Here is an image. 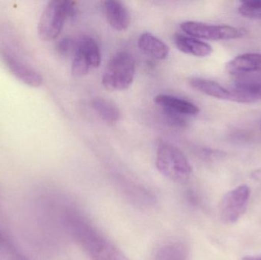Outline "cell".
I'll list each match as a JSON object with an SVG mask.
<instances>
[{
    "label": "cell",
    "instance_id": "obj_8",
    "mask_svg": "<svg viewBox=\"0 0 261 260\" xmlns=\"http://www.w3.org/2000/svg\"><path fill=\"white\" fill-rule=\"evenodd\" d=\"M229 89L232 92L234 102H257L261 99V74L249 73L236 76L234 85Z\"/></svg>",
    "mask_w": 261,
    "mask_h": 260
},
{
    "label": "cell",
    "instance_id": "obj_1",
    "mask_svg": "<svg viewBox=\"0 0 261 260\" xmlns=\"http://www.w3.org/2000/svg\"><path fill=\"white\" fill-rule=\"evenodd\" d=\"M66 228L91 260H129L85 215L76 209L64 215Z\"/></svg>",
    "mask_w": 261,
    "mask_h": 260
},
{
    "label": "cell",
    "instance_id": "obj_13",
    "mask_svg": "<svg viewBox=\"0 0 261 260\" xmlns=\"http://www.w3.org/2000/svg\"><path fill=\"white\" fill-rule=\"evenodd\" d=\"M174 42L177 48L187 54L204 57L210 56L213 53V47L210 44L189 35L176 34L174 35Z\"/></svg>",
    "mask_w": 261,
    "mask_h": 260
},
{
    "label": "cell",
    "instance_id": "obj_14",
    "mask_svg": "<svg viewBox=\"0 0 261 260\" xmlns=\"http://www.w3.org/2000/svg\"><path fill=\"white\" fill-rule=\"evenodd\" d=\"M138 47L153 59H166L169 54V47L162 40L149 32L141 35L138 41Z\"/></svg>",
    "mask_w": 261,
    "mask_h": 260
},
{
    "label": "cell",
    "instance_id": "obj_2",
    "mask_svg": "<svg viewBox=\"0 0 261 260\" xmlns=\"http://www.w3.org/2000/svg\"><path fill=\"white\" fill-rule=\"evenodd\" d=\"M156 166L160 174L177 183H186L193 171L185 154L177 147L166 141L158 145Z\"/></svg>",
    "mask_w": 261,
    "mask_h": 260
},
{
    "label": "cell",
    "instance_id": "obj_19",
    "mask_svg": "<svg viewBox=\"0 0 261 260\" xmlns=\"http://www.w3.org/2000/svg\"><path fill=\"white\" fill-rule=\"evenodd\" d=\"M239 11L241 15L247 18L261 19V0L242 2Z\"/></svg>",
    "mask_w": 261,
    "mask_h": 260
},
{
    "label": "cell",
    "instance_id": "obj_16",
    "mask_svg": "<svg viewBox=\"0 0 261 260\" xmlns=\"http://www.w3.org/2000/svg\"><path fill=\"white\" fill-rule=\"evenodd\" d=\"M152 260H190V250L185 243H170L158 249Z\"/></svg>",
    "mask_w": 261,
    "mask_h": 260
},
{
    "label": "cell",
    "instance_id": "obj_20",
    "mask_svg": "<svg viewBox=\"0 0 261 260\" xmlns=\"http://www.w3.org/2000/svg\"><path fill=\"white\" fill-rule=\"evenodd\" d=\"M76 43L73 41L72 38L69 37H65L58 41L57 44V49L61 54L69 55L70 53L74 52Z\"/></svg>",
    "mask_w": 261,
    "mask_h": 260
},
{
    "label": "cell",
    "instance_id": "obj_15",
    "mask_svg": "<svg viewBox=\"0 0 261 260\" xmlns=\"http://www.w3.org/2000/svg\"><path fill=\"white\" fill-rule=\"evenodd\" d=\"M190 85L195 90L207 96L234 102V97L231 90L229 88H225L215 81L201 78H193L190 80Z\"/></svg>",
    "mask_w": 261,
    "mask_h": 260
},
{
    "label": "cell",
    "instance_id": "obj_18",
    "mask_svg": "<svg viewBox=\"0 0 261 260\" xmlns=\"http://www.w3.org/2000/svg\"><path fill=\"white\" fill-rule=\"evenodd\" d=\"M0 249L7 256V260H30L20 253L13 243L3 232H0Z\"/></svg>",
    "mask_w": 261,
    "mask_h": 260
},
{
    "label": "cell",
    "instance_id": "obj_9",
    "mask_svg": "<svg viewBox=\"0 0 261 260\" xmlns=\"http://www.w3.org/2000/svg\"><path fill=\"white\" fill-rule=\"evenodd\" d=\"M3 60L9 71L23 83L32 87H39L42 85L43 78L40 73L19 58L4 52Z\"/></svg>",
    "mask_w": 261,
    "mask_h": 260
},
{
    "label": "cell",
    "instance_id": "obj_11",
    "mask_svg": "<svg viewBox=\"0 0 261 260\" xmlns=\"http://www.w3.org/2000/svg\"><path fill=\"white\" fill-rule=\"evenodd\" d=\"M154 102L164 111H172L182 115H196L199 108L193 102L171 95L159 94L154 98Z\"/></svg>",
    "mask_w": 261,
    "mask_h": 260
},
{
    "label": "cell",
    "instance_id": "obj_10",
    "mask_svg": "<svg viewBox=\"0 0 261 260\" xmlns=\"http://www.w3.org/2000/svg\"><path fill=\"white\" fill-rule=\"evenodd\" d=\"M103 7L107 21L113 29L123 32L129 27L132 21L130 12L121 2L109 0L104 2Z\"/></svg>",
    "mask_w": 261,
    "mask_h": 260
},
{
    "label": "cell",
    "instance_id": "obj_4",
    "mask_svg": "<svg viewBox=\"0 0 261 260\" xmlns=\"http://www.w3.org/2000/svg\"><path fill=\"white\" fill-rule=\"evenodd\" d=\"M136 72L134 56L128 52L121 51L112 56L103 76L102 85L110 91H122L129 88Z\"/></svg>",
    "mask_w": 261,
    "mask_h": 260
},
{
    "label": "cell",
    "instance_id": "obj_3",
    "mask_svg": "<svg viewBox=\"0 0 261 260\" xmlns=\"http://www.w3.org/2000/svg\"><path fill=\"white\" fill-rule=\"evenodd\" d=\"M76 15L72 2L53 0L46 6L41 14L38 25V36L44 41L56 39L61 33L67 19Z\"/></svg>",
    "mask_w": 261,
    "mask_h": 260
},
{
    "label": "cell",
    "instance_id": "obj_6",
    "mask_svg": "<svg viewBox=\"0 0 261 260\" xmlns=\"http://www.w3.org/2000/svg\"><path fill=\"white\" fill-rule=\"evenodd\" d=\"M180 28L189 36L210 41L237 39L245 35L243 29L228 25H214L199 21H185L180 24Z\"/></svg>",
    "mask_w": 261,
    "mask_h": 260
},
{
    "label": "cell",
    "instance_id": "obj_21",
    "mask_svg": "<svg viewBox=\"0 0 261 260\" xmlns=\"http://www.w3.org/2000/svg\"><path fill=\"white\" fill-rule=\"evenodd\" d=\"M164 115L167 118V122L173 126L184 127L187 124V117L172 111H164Z\"/></svg>",
    "mask_w": 261,
    "mask_h": 260
},
{
    "label": "cell",
    "instance_id": "obj_12",
    "mask_svg": "<svg viewBox=\"0 0 261 260\" xmlns=\"http://www.w3.org/2000/svg\"><path fill=\"white\" fill-rule=\"evenodd\" d=\"M226 70L234 76L261 73V53H245L227 64Z\"/></svg>",
    "mask_w": 261,
    "mask_h": 260
},
{
    "label": "cell",
    "instance_id": "obj_5",
    "mask_svg": "<svg viewBox=\"0 0 261 260\" xmlns=\"http://www.w3.org/2000/svg\"><path fill=\"white\" fill-rule=\"evenodd\" d=\"M101 63L99 44L94 38L84 36L76 43L72 62V74L82 77L91 69L97 68Z\"/></svg>",
    "mask_w": 261,
    "mask_h": 260
},
{
    "label": "cell",
    "instance_id": "obj_7",
    "mask_svg": "<svg viewBox=\"0 0 261 260\" xmlns=\"http://www.w3.org/2000/svg\"><path fill=\"white\" fill-rule=\"evenodd\" d=\"M250 189L242 185L225 194L219 206L221 219L226 224L237 222L248 209Z\"/></svg>",
    "mask_w": 261,
    "mask_h": 260
},
{
    "label": "cell",
    "instance_id": "obj_17",
    "mask_svg": "<svg viewBox=\"0 0 261 260\" xmlns=\"http://www.w3.org/2000/svg\"><path fill=\"white\" fill-rule=\"evenodd\" d=\"M92 106L99 117L109 123H116L121 117L120 111L116 104L102 97H96L92 101Z\"/></svg>",
    "mask_w": 261,
    "mask_h": 260
}]
</instances>
